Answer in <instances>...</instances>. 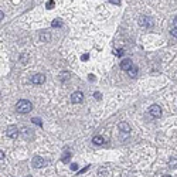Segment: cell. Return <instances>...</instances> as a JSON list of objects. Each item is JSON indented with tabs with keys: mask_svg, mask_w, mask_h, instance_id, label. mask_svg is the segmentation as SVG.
Returning a JSON list of instances; mask_svg holds the SVG:
<instances>
[{
	"mask_svg": "<svg viewBox=\"0 0 177 177\" xmlns=\"http://www.w3.org/2000/svg\"><path fill=\"white\" fill-rule=\"evenodd\" d=\"M16 109L18 113H28L33 109V104L27 99H20L16 105Z\"/></svg>",
	"mask_w": 177,
	"mask_h": 177,
	"instance_id": "obj_1",
	"label": "cell"
},
{
	"mask_svg": "<svg viewBox=\"0 0 177 177\" xmlns=\"http://www.w3.org/2000/svg\"><path fill=\"white\" fill-rule=\"evenodd\" d=\"M33 166L36 167V169H41V167H44L45 166V160L43 159V157H40V156H36V157H33Z\"/></svg>",
	"mask_w": 177,
	"mask_h": 177,
	"instance_id": "obj_2",
	"label": "cell"
},
{
	"mask_svg": "<svg viewBox=\"0 0 177 177\" xmlns=\"http://www.w3.org/2000/svg\"><path fill=\"white\" fill-rule=\"evenodd\" d=\"M31 82L34 85H41V84L45 82V75H43V74H36V75L31 77Z\"/></svg>",
	"mask_w": 177,
	"mask_h": 177,
	"instance_id": "obj_3",
	"label": "cell"
},
{
	"mask_svg": "<svg viewBox=\"0 0 177 177\" xmlns=\"http://www.w3.org/2000/svg\"><path fill=\"white\" fill-rule=\"evenodd\" d=\"M149 113L152 115L153 118H159L161 115V108L159 105H152V106L149 108Z\"/></svg>",
	"mask_w": 177,
	"mask_h": 177,
	"instance_id": "obj_4",
	"label": "cell"
},
{
	"mask_svg": "<svg viewBox=\"0 0 177 177\" xmlns=\"http://www.w3.org/2000/svg\"><path fill=\"white\" fill-rule=\"evenodd\" d=\"M82 99H84V94L81 91H77V92H74L73 95H71V102L73 104H81Z\"/></svg>",
	"mask_w": 177,
	"mask_h": 177,
	"instance_id": "obj_5",
	"label": "cell"
},
{
	"mask_svg": "<svg viewBox=\"0 0 177 177\" xmlns=\"http://www.w3.org/2000/svg\"><path fill=\"white\" fill-rule=\"evenodd\" d=\"M7 136L10 137V139H16L17 136H18V129H17V126H9L7 128Z\"/></svg>",
	"mask_w": 177,
	"mask_h": 177,
	"instance_id": "obj_6",
	"label": "cell"
},
{
	"mask_svg": "<svg viewBox=\"0 0 177 177\" xmlns=\"http://www.w3.org/2000/svg\"><path fill=\"white\" fill-rule=\"evenodd\" d=\"M132 65H133L132 60H130V58H125V60H123V61L121 63V68L123 70V71H128V70L130 68V67H132Z\"/></svg>",
	"mask_w": 177,
	"mask_h": 177,
	"instance_id": "obj_7",
	"label": "cell"
},
{
	"mask_svg": "<svg viewBox=\"0 0 177 177\" xmlns=\"http://www.w3.org/2000/svg\"><path fill=\"white\" fill-rule=\"evenodd\" d=\"M118 128H119V130L123 132V133H129V132H130V126H129L128 122H119Z\"/></svg>",
	"mask_w": 177,
	"mask_h": 177,
	"instance_id": "obj_8",
	"label": "cell"
},
{
	"mask_svg": "<svg viewBox=\"0 0 177 177\" xmlns=\"http://www.w3.org/2000/svg\"><path fill=\"white\" fill-rule=\"evenodd\" d=\"M139 23L142 26H146V27H153V21L150 20V17H140Z\"/></svg>",
	"mask_w": 177,
	"mask_h": 177,
	"instance_id": "obj_9",
	"label": "cell"
},
{
	"mask_svg": "<svg viewBox=\"0 0 177 177\" xmlns=\"http://www.w3.org/2000/svg\"><path fill=\"white\" fill-rule=\"evenodd\" d=\"M38 37H40V41H43V43H48L51 40V34L48 31H41L38 34Z\"/></svg>",
	"mask_w": 177,
	"mask_h": 177,
	"instance_id": "obj_10",
	"label": "cell"
},
{
	"mask_svg": "<svg viewBox=\"0 0 177 177\" xmlns=\"http://www.w3.org/2000/svg\"><path fill=\"white\" fill-rule=\"evenodd\" d=\"M128 74H129V77H132V78H135L137 75V67H135V65H132L130 68L128 70Z\"/></svg>",
	"mask_w": 177,
	"mask_h": 177,
	"instance_id": "obj_11",
	"label": "cell"
},
{
	"mask_svg": "<svg viewBox=\"0 0 177 177\" xmlns=\"http://www.w3.org/2000/svg\"><path fill=\"white\" fill-rule=\"evenodd\" d=\"M92 143H95V145H102V143H105V139L102 136L97 135V136H94V139H92Z\"/></svg>",
	"mask_w": 177,
	"mask_h": 177,
	"instance_id": "obj_12",
	"label": "cell"
},
{
	"mask_svg": "<svg viewBox=\"0 0 177 177\" xmlns=\"http://www.w3.org/2000/svg\"><path fill=\"white\" fill-rule=\"evenodd\" d=\"M51 26H53V27H63V21H61L60 18H55V20L51 23Z\"/></svg>",
	"mask_w": 177,
	"mask_h": 177,
	"instance_id": "obj_13",
	"label": "cell"
},
{
	"mask_svg": "<svg viewBox=\"0 0 177 177\" xmlns=\"http://www.w3.org/2000/svg\"><path fill=\"white\" fill-rule=\"evenodd\" d=\"M27 61H28V55H27V53L21 54V55H20V63H23V64H27Z\"/></svg>",
	"mask_w": 177,
	"mask_h": 177,
	"instance_id": "obj_14",
	"label": "cell"
},
{
	"mask_svg": "<svg viewBox=\"0 0 177 177\" xmlns=\"http://www.w3.org/2000/svg\"><path fill=\"white\" fill-rule=\"evenodd\" d=\"M60 80L63 81V82H65L67 80H70V74H68V73H63L61 75H60Z\"/></svg>",
	"mask_w": 177,
	"mask_h": 177,
	"instance_id": "obj_15",
	"label": "cell"
},
{
	"mask_svg": "<svg viewBox=\"0 0 177 177\" xmlns=\"http://www.w3.org/2000/svg\"><path fill=\"white\" fill-rule=\"evenodd\" d=\"M31 121H33V123H36V125H38V126H43V122H41L40 118H33Z\"/></svg>",
	"mask_w": 177,
	"mask_h": 177,
	"instance_id": "obj_16",
	"label": "cell"
},
{
	"mask_svg": "<svg viewBox=\"0 0 177 177\" xmlns=\"http://www.w3.org/2000/svg\"><path fill=\"white\" fill-rule=\"evenodd\" d=\"M70 159H71V154H70V153H65L64 156H63V161H64V163H67Z\"/></svg>",
	"mask_w": 177,
	"mask_h": 177,
	"instance_id": "obj_17",
	"label": "cell"
},
{
	"mask_svg": "<svg viewBox=\"0 0 177 177\" xmlns=\"http://www.w3.org/2000/svg\"><path fill=\"white\" fill-rule=\"evenodd\" d=\"M54 4H55V3H54V0H48V1H47V9L51 10V9L54 7Z\"/></svg>",
	"mask_w": 177,
	"mask_h": 177,
	"instance_id": "obj_18",
	"label": "cell"
},
{
	"mask_svg": "<svg viewBox=\"0 0 177 177\" xmlns=\"http://www.w3.org/2000/svg\"><path fill=\"white\" fill-rule=\"evenodd\" d=\"M169 164L171 166V167H177V160H176V159H170Z\"/></svg>",
	"mask_w": 177,
	"mask_h": 177,
	"instance_id": "obj_19",
	"label": "cell"
},
{
	"mask_svg": "<svg viewBox=\"0 0 177 177\" xmlns=\"http://www.w3.org/2000/svg\"><path fill=\"white\" fill-rule=\"evenodd\" d=\"M98 174H99V177L106 176V170H105V169H99V171H98Z\"/></svg>",
	"mask_w": 177,
	"mask_h": 177,
	"instance_id": "obj_20",
	"label": "cell"
},
{
	"mask_svg": "<svg viewBox=\"0 0 177 177\" xmlns=\"http://www.w3.org/2000/svg\"><path fill=\"white\" fill-rule=\"evenodd\" d=\"M115 55H116V57H122V55H123V50H116V51H115Z\"/></svg>",
	"mask_w": 177,
	"mask_h": 177,
	"instance_id": "obj_21",
	"label": "cell"
},
{
	"mask_svg": "<svg viewBox=\"0 0 177 177\" xmlns=\"http://www.w3.org/2000/svg\"><path fill=\"white\" fill-rule=\"evenodd\" d=\"M170 34H171L173 37H176V38H177V28H173V30H170Z\"/></svg>",
	"mask_w": 177,
	"mask_h": 177,
	"instance_id": "obj_22",
	"label": "cell"
},
{
	"mask_svg": "<svg viewBox=\"0 0 177 177\" xmlns=\"http://www.w3.org/2000/svg\"><path fill=\"white\" fill-rule=\"evenodd\" d=\"M71 170H78V164H77V163H73V164H71Z\"/></svg>",
	"mask_w": 177,
	"mask_h": 177,
	"instance_id": "obj_23",
	"label": "cell"
},
{
	"mask_svg": "<svg viewBox=\"0 0 177 177\" xmlns=\"http://www.w3.org/2000/svg\"><path fill=\"white\" fill-rule=\"evenodd\" d=\"M94 97L97 98V99H101V94H99V92H95V94H94Z\"/></svg>",
	"mask_w": 177,
	"mask_h": 177,
	"instance_id": "obj_24",
	"label": "cell"
},
{
	"mask_svg": "<svg viewBox=\"0 0 177 177\" xmlns=\"http://www.w3.org/2000/svg\"><path fill=\"white\" fill-rule=\"evenodd\" d=\"M173 26H174V28H177V17H174V20H173Z\"/></svg>",
	"mask_w": 177,
	"mask_h": 177,
	"instance_id": "obj_25",
	"label": "cell"
},
{
	"mask_svg": "<svg viewBox=\"0 0 177 177\" xmlns=\"http://www.w3.org/2000/svg\"><path fill=\"white\" fill-rule=\"evenodd\" d=\"M88 169H89V166H87V167H84L82 170H80V173H85V171H87Z\"/></svg>",
	"mask_w": 177,
	"mask_h": 177,
	"instance_id": "obj_26",
	"label": "cell"
},
{
	"mask_svg": "<svg viewBox=\"0 0 177 177\" xmlns=\"http://www.w3.org/2000/svg\"><path fill=\"white\" fill-rule=\"evenodd\" d=\"M87 60H88V54H84L82 55V61H87Z\"/></svg>",
	"mask_w": 177,
	"mask_h": 177,
	"instance_id": "obj_27",
	"label": "cell"
},
{
	"mask_svg": "<svg viewBox=\"0 0 177 177\" xmlns=\"http://www.w3.org/2000/svg\"><path fill=\"white\" fill-rule=\"evenodd\" d=\"M1 159H4V153L0 150V160H1Z\"/></svg>",
	"mask_w": 177,
	"mask_h": 177,
	"instance_id": "obj_28",
	"label": "cell"
},
{
	"mask_svg": "<svg viewBox=\"0 0 177 177\" xmlns=\"http://www.w3.org/2000/svg\"><path fill=\"white\" fill-rule=\"evenodd\" d=\"M3 17H4V13H3V11H1V10H0V20H1V18H3Z\"/></svg>",
	"mask_w": 177,
	"mask_h": 177,
	"instance_id": "obj_29",
	"label": "cell"
},
{
	"mask_svg": "<svg viewBox=\"0 0 177 177\" xmlns=\"http://www.w3.org/2000/svg\"><path fill=\"white\" fill-rule=\"evenodd\" d=\"M109 1H112V3H116V4H119V0H109Z\"/></svg>",
	"mask_w": 177,
	"mask_h": 177,
	"instance_id": "obj_30",
	"label": "cell"
},
{
	"mask_svg": "<svg viewBox=\"0 0 177 177\" xmlns=\"http://www.w3.org/2000/svg\"><path fill=\"white\" fill-rule=\"evenodd\" d=\"M163 177H171V176H163Z\"/></svg>",
	"mask_w": 177,
	"mask_h": 177,
	"instance_id": "obj_31",
	"label": "cell"
},
{
	"mask_svg": "<svg viewBox=\"0 0 177 177\" xmlns=\"http://www.w3.org/2000/svg\"><path fill=\"white\" fill-rule=\"evenodd\" d=\"M27 177H31V176H27Z\"/></svg>",
	"mask_w": 177,
	"mask_h": 177,
	"instance_id": "obj_32",
	"label": "cell"
}]
</instances>
